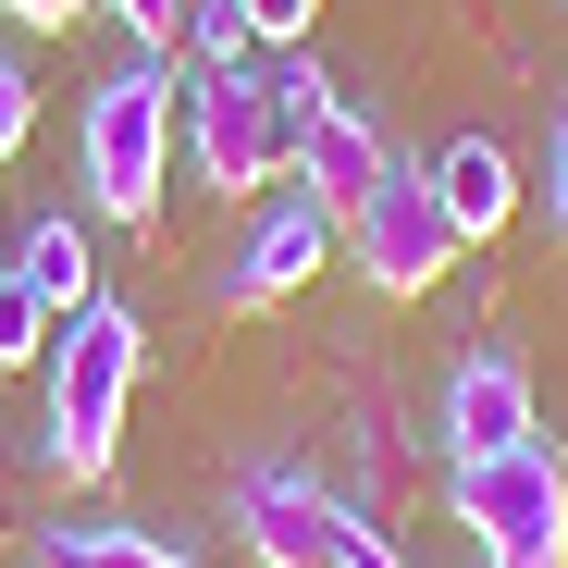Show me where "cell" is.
I'll return each mask as SVG.
<instances>
[{
  "mask_svg": "<svg viewBox=\"0 0 568 568\" xmlns=\"http://www.w3.org/2000/svg\"><path fill=\"white\" fill-rule=\"evenodd\" d=\"M334 100V74L310 50H272V62H211L185 87V173L211 199H260L272 173H297V136L310 112Z\"/></svg>",
  "mask_w": 568,
  "mask_h": 568,
  "instance_id": "cell-1",
  "label": "cell"
},
{
  "mask_svg": "<svg viewBox=\"0 0 568 568\" xmlns=\"http://www.w3.org/2000/svg\"><path fill=\"white\" fill-rule=\"evenodd\" d=\"M38 371H50V469L62 483H112L136 371H149V322L124 297H87V310H62V334H50Z\"/></svg>",
  "mask_w": 568,
  "mask_h": 568,
  "instance_id": "cell-2",
  "label": "cell"
},
{
  "mask_svg": "<svg viewBox=\"0 0 568 568\" xmlns=\"http://www.w3.org/2000/svg\"><path fill=\"white\" fill-rule=\"evenodd\" d=\"M173 149H185V87H173L149 50H136L124 74L87 87V112H74V185H87L100 223H149V211H161Z\"/></svg>",
  "mask_w": 568,
  "mask_h": 568,
  "instance_id": "cell-3",
  "label": "cell"
},
{
  "mask_svg": "<svg viewBox=\"0 0 568 568\" xmlns=\"http://www.w3.org/2000/svg\"><path fill=\"white\" fill-rule=\"evenodd\" d=\"M457 531L483 544V568H568V457L531 433L483 469H457Z\"/></svg>",
  "mask_w": 568,
  "mask_h": 568,
  "instance_id": "cell-4",
  "label": "cell"
},
{
  "mask_svg": "<svg viewBox=\"0 0 568 568\" xmlns=\"http://www.w3.org/2000/svg\"><path fill=\"white\" fill-rule=\"evenodd\" d=\"M346 247H358V284L371 297H433V284L469 260V235H457V211H445V185H433V161H396L371 199L346 211Z\"/></svg>",
  "mask_w": 568,
  "mask_h": 568,
  "instance_id": "cell-5",
  "label": "cell"
},
{
  "mask_svg": "<svg viewBox=\"0 0 568 568\" xmlns=\"http://www.w3.org/2000/svg\"><path fill=\"white\" fill-rule=\"evenodd\" d=\"M334 247H346V223L310 199V185H284V199L235 235V260H223V284H211V297H223L235 322H260V310H284V297H310V284L334 272Z\"/></svg>",
  "mask_w": 568,
  "mask_h": 568,
  "instance_id": "cell-6",
  "label": "cell"
},
{
  "mask_svg": "<svg viewBox=\"0 0 568 568\" xmlns=\"http://www.w3.org/2000/svg\"><path fill=\"white\" fill-rule=\"evenodd\" d=\"M507 445H531V371H519V346H457V371H445V457L483 469Z\"/></svg>",
  "mask_w": 568,
  "mask_h": 568,
  "instance_id": "cell-7",
  "label": "cell"
},
{
  "mask_svg": "<svg viewBox=\"0 0 568 568\" xmlns=\"http://www.w3.org/2000/svg\"><path fill=\"white\" fill-rule=\"evenodd\" d=\"M396 173V149H384V124H371L358 100H346V87H334V100L310 112V136H297V185H310V199L346 223L358 199H371V185H384Z\"/></svg>",
  "mask_w": 568,
  "mask_h": 568,
  "instance_id": "cell-8",
  "label": "cell"
},
{
  "mask_svg": "<svg viewBox=\"0 0 568 568\" xmlns=\"http://www.w3.org/2000/svg\"><path fill=\"white\" fill-rule=\"evenodd\" d=\"M433 185H445V211H457V235H469V247L519 223V161H507L495 136H457V149H433Z\"/></svg>",
  "mask_w": 568,
  "mask_h": 568,
  "instance_id": "cell-9",
  "label": "cell"
},
{
  "mask_svg": "<svg viewBox=\"0 0 568 568\" xmlns=\"http://www.w3.org/2000/svg\"><path fill=\"white\" fill-rule=\"evenodd\" d=\"M13 272L38 284L50 310H87V297H100V260H87V211H38V223H26V247H13Z\"/></svg>",
  "mask_w": 568,
  "mask_h": 568,
  "instance_id": "cell-10",
  "label": "cell"
},
{
  "mask_svg": "<svg viewBox=\"0 0 568 568\" xmlns=\"http://www.w3.org/2000/svg\"><path fill=\"white\" fill-rule=\"evenodd\" d=\"M38 568H199V556H173V544H149L124 519H50L38 531Z\"/></svg>",
  "mask_w": 568,
  "mask_h": 568,
  "instance_id": "cell-11",
  "label": "cell"
},
{
  "mask_svg": "<svg viewBox=\"0 0 568 568\" xmlns=\"http://www.w3.org/2000/svg\"><path fill=\"white\" fill-rule=\"evenodd\" d=\"M50 334H62V310L38 297L26 272H0V371H38V358H50Z\"/></svg>",
  "mask_w": 568,
  "mask_h": 568,
  "instance_id": "cell-12",
  "label": "cell"
},
{
  "mask_svg": "<svg viewBox=\"0 0 568 568\" xmlns=\"http://www.w3.org/2000/svg\"><path fill=\"white\" fill-rule=\"evenodd\" d=\"M185 13H199V0H112V26L161 62V50H185Z\"/></svg>",
  "mask_w": 568,
  "mask_h": 568,
  "instance_id": "cell-13",
  "label": "cell"
},
{
  "mask_svg": "<svg viewBox=\"0 0 568 568\" xmlns=\"http://www.w3.org/2000/svg\"><path fill=\"white\" fill-rule=\"evenodd\" d=\"M235 13H247V38H260V50H310L322 0H235Z\"/></svg>",
  "mask_w": 568,
  "mask_h": 568,
  "instance_id": "cell-14",
  "label": "cell"
},
{
  "mask_svg": "<svg viewBox=\"0 0 568 568\" xmlns=\"http://www.w3.org/2000/svg\"><path fill=\"white\" fill-rule=\"evenodd\" d=\"M185 50H199V74L235 62V50H247V13H235V0H199V13H185Z\"/></svg>",
  "mask_w": 568,
  "mask_h": 568,
  "instance_id": "cell-15",
  "label": "cell"
},
{
  "mask_svg": "<svg viewBox=\"0 0 568 568\" xmlns=\"http://www.w3.org/2000/svg\"><path fill=\"white\" fill-rule=\"evenodd\" d=\"M26 136H38V74H26V62H0V173H13Z\"/></svg>",
  "mask_w": 568,
  "mask_h": 568,
  "instance_id": "cell-16",
  "label": "cell"
},
{
  "mask_svg": "<svg viewBox=\"0 0 568 568\" xmlns=\"http://www.w3.org/2000/svg\"><path fill=\"white\" fill-rule=\"evenodd\" d=\"M544 235L568 247V112H556V136H544Z\"/></svg>",
  "mask_w": 568,
  "mask_h": 568,
  "instance_id": "cell-17",
  "label": "cell"
},
{
  "mask_svg": "<svg viewBox=\"0 0 568 568\" xmlns=\"http://www.w3.org/2000/svg\"><path fill=\"white\" fill-rule=\"evenodd\" d=\"M0 13H13L26 38H50V26H74V13H87V0H0Z\"/></svg>",
  "mask_w": 568,
  "mask_h": 568,
  "instance_id": "cell-18",
  "label": "cell"
}]
</instances>
